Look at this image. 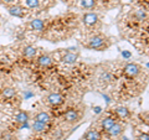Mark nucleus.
Returning <instances> with one entry per match:
<instances>
[{"mask_svg":"<svg viewBox=\"0 0 149 140\" xmlns=\"http://www.w3.org/2000/svg\"><path fill=\"white\" fill-rule=\"evenodd\" d=\"M111 46V41L103 35H95L87 40L85 47L95 51H104Z\"/></svg>","mask_w":149,"mask_h":140,"instance_id":"obj_1","label":"nucleus"},{"mask_svg":"<svg viewBox=\"0 0 149 140\" xmlns=\"http://www.w3.org/2000/svg\"><path fill=\"white\" fill-rule=\"evenodd\" d=\"M16 97H17L16 88H14L11 86H5V87L0 88V100L11 103Z\"/></svg>","mask_w":149,"mask_h":140,"instance_id":"obj_2","label":"nucleus"},{"mask_svg":"<svg viewBox=\"0 0 149 140\" xmlns=\"http://www.w3.org/2000/svg\"><path fill=\"white\" fill-rule=\"evenodd\" d=\"M6 11L9 12V15H11L14 17H19V19H24L27 14H26V9L24 6L19 5V4H11V5H6L5 6Z\"/></svg>","mask_w":149,"mask_h":140,"instance_id":"obj_3","label":"nucleus"},{"mask_svg":"<svg viewBox=\"0 0 149 140\" xmlns=\"http://www.w3.org/2000/svg\"><path fill=\"white\" fill-rule=\"evenodd\" d=\"M63 102H65V97L60 92H51L46 97V103L51 107H58L63 104Z\"/></svg>","mask_w":149,"mask_h":140,"instance_id":"obj_4","label":"nucleus"},{"mask_svg":"<svg viewBox=\"0 0 149 140\" xmlns=\"http://www.w3.org/2000/svg\"><path fill=\"white\" fill-rule=\"evenodd\" d=\"M80 119H81V115L78 113V110H76V109H68V110L65 112L63 115H62V120L66 124H70V125L76 124Z\"/></svg>","mask_w":149,"mask_h":140,"instance_id":"obj_5","label":"nucleus"},{"mask_svg":"<svg viewBox=\"0 0 149 140\" xmlns=\"http://www.w3.org/2000/svg\"><path fill=\"white\" fill-rule=\"evenodd\" d=\"M36 64L41 68H50L54 64V58L49 53H41L36 57Z\"/></svg>","mask_w":149,"mask_h":140,"instance_id":"obj_6","label":"nucleus"},{"mask_svg":"<svg viewBox=\"0 0 149 140\" xmlns=\"http://www.w3.org/2000/svg\"><path fill=\"white\" fill-rule=\"evenodd\" d=\"M21 55L22 58L27 60V61H32L37 57V49L32 45H25L24 47L21 49Z\"/></svg>","mask_w":149,"mask_h":140,"instance_id":"obj_7","label":"nucleus"},{"mask_svg":"<svg viewBox=\"0 0 149 140\" xmlns=\"http://www.w3.org/2000/svg\"><path fill=\"white\" fill-rule=\"evenodd\" d=\"M29 27L31 29V31H35V32H42L46 30L47 27V24L44 19H39V17H35L29 22Z\"/></svg>","mask_w":149,"mask_h":140,"instance_id":"obj_8","label":"nucleus"},{"mask_svg":"<svg viewBox=\"0 0 149 140\" xmlns=\"http://www.w3.org/2000/svg\"><path fill=\"white\" fill-rule=\"evenodd\" d=\"M13 120H14V123H15L16 125L22 127V125H25L30 120V114L27 113L26 110H17V113L14 115Z\"/></svg>","mask_w":149,"mask_h":140,"instance_id":"obj_9","label":"nucleus"},{"mask_svg":"<svg viewBox=\"0 0 149 140\" xmlns=\"http://www.w3.org/2000/svg\"><path fill=\"white\" fill-rule=\"evenodd\" d=\"M98 21H100V17L96 12H86L85 15L82 16V22L88 27H92V26L97 25Z\"/></svg>","mask_w":149,"mask_h":140,"instance_id":"obj_10","label":"nucleus"},{"mask_svg":"<svg viewBox=\"0 0 149 140\" xmlns=\"http://www.w3.org/2000/svg\"><path fill=\"white\" fill-rule=\"evenodd\" d=\"M141 66L137 63H127L124 66L123 68V72L125 73V76H128V77H137L139 73H141Z\"/></svg>","mask_w":149,"mask_h":140,"instance_id":"obj_11","label":"nucleus"},{"mask_svg":"<svg viewBox=\"0 0 149 140\" xmlns=\"http://www.w3.org/2000/svg\"><path fill=\"white\" fill-rule=\"evenodd\" d=\"M51 115L49 112H46V110H40V112H37V113L35 114L34 116V122H39V123H42V124H47L50 125L51 123Z\"/></svg>","mask_w":149,"mask_h":140,"instance_id":"obj_12","label":"nucleus"},{"mask_svg":"<svg viewBox=\"0 0 149 140\" xmlns=\"http://www.w3.org/2000/svg\"><path fill=\"white\" fill-rule=\"evenodd\" d=\"M78 57H80V52H72V51H67L66 53L62 56L61 62L65 64H73L77 62Z\"/></svg>","mask_w":149,"mask_h":140,"instance_id":"obj_13","label":"nucleus"},{"mask_svg":"<svg viewBox=\"0 0 149 140\" xmlns=\"http://www.w3.org/2000/svg\"><path fill=\"white\" fill-rule=\"evenodd\" d=\"M107 133H108V135L112 138H118L119 135H122L124 133V127L117 122L109 130H107Z\"/></svg>","mask_w":149,"mask_h":140,"instance_id":"obj_14","label":"nucleus"},{"mask_svg":"<svg viewBox=\"0 0 149 140\" xmlns=\"http://www.w3.org/2000/svg\"><path fill=\"white\" fill-rule=\"evenodd\" d=\"M116 123H117V120H116L113 116H104V118L101 120V128H102V130L107 132V130H109Z\"/></svg>","mask_w":149,"mask_h":140,"instance_id":"obj_15","label":"nucleus"},{"mask_svg":"<svg viewBox=\"0 0 149 140\" xmlns=\"http://www.w3.org/2000/svg\"><path fill=\"white\" fill-rule=\"evenodd\" d=\"M85 140H101L102 139V134L100 133V130L97 129H88L86 134L83 135Z\"/></svg>","mask_w":149,"mask_h":140,"instance_id":"obj_16","label":"nucleus"},{"mask_svg":"<svg viewBox=\"0 0 149 140\" xmlns=\"http://www.w3.org/2000/svg\"><path fill=\"white\" fill-rule=\"evenodd\" d=\"M32 132L35 134H45L49 132V125L47 124H42V123H39V122H34L32 123Z\"/></svg>","mask_w":149,"mask_h":140,"instance_id":"obj_17","label":"nucleus"},{"mask_svg":"<svg viewBox=\"0 0 149 140\" xmlns=\"http://www.w3.org/2000/svg\"><path fill=\"white\" fill-rule=\"evenodd\" d=\"M114 113L117 114L119 118H122V119H125V118H128V116L130 115V112L128 108H125V107H122V105H119V107H116L114 108Z\"/></svg>","mask_w":149,"mask_h":140,"instance_id":"obj_18","label":"nucleus"},{"mask_svg":"<svg viewBox=\"0 0 149 140\" xmlns=\"http://www.w3.org/2000/svg\"><path fill=\"white\" fill-rule=\"evenodd\" d=\"M25 5L29 9L36 10V9H39L41 6V1L40 0H25Z\"/></svg>","mask_w":149,"mask_h":140,"instance_id":"obj_19","label":"nucleus"},{"mask_svg":"<svg viewBox=\"0 0 149 140\" xmlns=\"http://www.w3.org/2000/svg\"><path fill=\"white\" fill-rule=\"evenodd\" d=\"M80 4L83 9H92L96 6V0H81Z\"/></svg>","mask_w":149,"mask_h":140,"instance_id":"obj_20","label":"nucleus"},{"mask_svg":"<svg viewBox=\"0 0 149 140\" xmlns=\"http://www.w3.org/2000/svg\"><path fill=\"white\" fill-rule=\"evenodd\" d=\"M147 17V12L144 10H137L134 12V19H136L137 21H144Z\"/></svg>","mask_w":149,"mask_h":140,"instance_id":"obj_21","label":"nucleus"},{"mask_svg":"<svg viewBox=\"0 0 149 140\" xmlns=\"http://www.w3.org/2000/svg\"><path fill=\"white\" fill-rule=\"evenodd\" d=\"M112 79V76H111V73H108V72H106V73H103L101 76V81H106V82H108V81H111Z\"/></svg>","mask_w":149,"mask_h":140,"instance_id":"obj_22","label":"nucleus"},{"mask_svg":"<svg viewBox=\"0 0 149 140\" xmlns=\"http://www.w3.org/2000/svg\"><path fill=\"white\" fill-rule=\"evenodd\" d=\"M137 140H149V134H147V133H142L141 135H138Z\"/></svg>","mask_w":149,"mask_h":140,"instance_id":"obj_23","label":"nucleus"},{"mask_svg":"<svg viewBox=\"0 0 149 140\" xmlns=\"http://www.w3.org/2000/svg\"><path fill=\"white\" fill-rule=\"evenodd\" d=\"M1 1V4H4V6L6 5H11V4H15L16 0H0Z\"/></svg>","mask_w":149,"mask_h":140,"instance_id":"obj_24","label":"nucleus"},{"mask_svg":"<svg viewBox=\"0 0 149 140\" xmlns=\"http://www.w3.org/2000/svg\"><path fill=\"white\" fill-rule=\"evenodd\" d=\"M143 122L148 124L149 125V113H146V114H143Z\"/></svg>","mask_w":149,"mask_h":140,"instance_id":"obj_25","label":"nucleus"},{"mask_svg":"<svg viewBox=\"0 0 149 140\" xmlns=\"http://www.w3.org/2000/svg\"><path fill=\"white\" fill-rule=\"evenodd\" d=\"M122 55H123V57H125V58H129L130 57V53L129 52H123Z\"/></svg>","mask_w":149,"mask_h":140,"instance_id":"obj_26","label":"nucleus"},{"mask_svg":"<svg viewBox=\"0 0 149 140\" xmlns=\"http://www.w3.org/2000/svg\"><path fill=\"white\" fill-rule=\"evenodd\" d=\"M122 140H128V139H127V138H123V139H122Z\"/></svg>","mask_w":149,"mask_h":140,"instance_id":"obj_27","label":"nucleus"},{"mask_svg":"<svg viewBox=\"0 0 149 140\" xmlns=\"http://www.w3.org/2000/svg\"><path fill=\"white\" fill-rule=\"evenodd\" d=\"M27 140H32V139H27Z\"/></svg>","mask_w":149,"mask_h":140,"instance_id":"obj_28","label":"nucleus"}]
</instances>
